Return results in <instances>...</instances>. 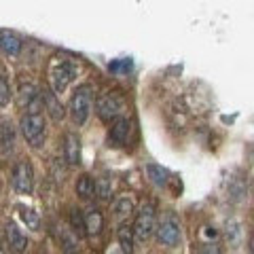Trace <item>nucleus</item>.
<instances>
[{"label": "nucleus", "instance_id": "obj_1", "mask_svg": "<svg viewBox=\"0 0 254 254\" xmlns=\"http://www.w3.org/2000/svg\"><path fill=\"white\" fill-rule=\"evenodd\" d=\"M78 74V64L70 58H53L51 66H49V81H51V89L55 95H60L66 91V87L76 78Z\"/></svg>", "mask_w": 254, "mask_h": 254}, {"label": "nucleus", "instance_id": "obj_2", "mask_svg": "<svg viewBox=\"0 0 254 254\" xmlns=\"http://www.w3.org/2000/svg\"><path fill=\"white\" fill-rule=\"evenodd\" d=\"M91 98H93V89L89 85H81L72 93V98H70V117H72L74 125H85L91 110Z\"/></svg>", "mask_w": 254, "mask_h": 254}, {"label": "nucleus", "instance_id": "obj_3", "mask_svg": "<svg viewBox=\"0 0 254 254\" xmlns=\"http://www.w3.org/2000/svg\"><path fill=\"white\" fill-rule=\"evenodd\" d=\"M21 133L26 142L30 146H43L45 144V136H47V123H45V117L43 115H30L26 113L21 119Z\"/></svg>", "mask_w": 254, "mask_h": 254}, {"label": "nucleus", "instance_id": "obj_4", "mask_svg": "<svg viewBox=\"0 0 254 254\" xmlns=\"http://www.w3.org/2000/svg\"><path fill=\"white\" fill-rule=\"evenodd\" d=\"M157 231V212L153 203H144L142 210L138 212L136 222H133V235L140 242L150 240V235Z\"/></svg>", "mask_w": 254, "mask_h": 254}, {"label": "nucleus", "instance_id": "obj_5", "mask_svg": "<svg viewBox=\"0 0 254 254\" xmlns=\"http://www.w3.org/2000/svg\"><path fill=\"white\" fill-rule=\"evenodd\" d=\"M95 110H98L102 121H110V119H117L125 110V100L119 91L102 93L98 102H95Z\"/></svg>", "mask_w": 254, "mask_h": 254}, {"label": "nucleus", "instance_id": "obj_6", "mask_svg": "<svg viewBox=\"0 0 254 254\" xmlns=\"http://www.w3.org/2000/svg\"><path fill=\"white\" fill-rule=\"evenodd\" d=\"M13 187L21 195H30L34 189V170L30 161H19L13 170Z\"/></svg>", "mask_w": 254, "mask_h": 254}, {"label": "nucleus", "instance_id": "obj_7", "mask_svg": "<svg viewBox=\"0 0 254 254\" xmlns=\"http://www.w3.org/2000/svg\"><path fill=\"white\" fill-rule=\"evenodd\" d=\"M157 237H159V242H161L163 246L174 248V246H178V242H180V227L170 218L163 220L161 225L157 227Z\"/></svg>", "mask_w": 254, "mask_h": 254}, {"label": "nucleus", "instance_id": "obj_8", "mask_svg": "<svg viewBox=\"0 0 254 254\" xmlns=\"http://www.w3.org/2000/svg\"><path fill=\"white\" fill-rule=\"evenodd\" d=\"M64 161L68 165L81 163V138L76 133H66L64 136Z\"/></svg>", "mask_w": 254, "mask_h": 254}, {"label": "nucleus", "instance_id": "obj_9", "mask_svg": "<svg viewBox=\"0 0 254 254\" xmlns=\"http://www.w3.org/2000/svg\"><path fill=\"white\" fill-rule=\"evenodd\" d=\"M129 131H131V121L129 119H117L115 125L110 127V133H108V142L113 146H121L129 138Z\"/></svg>", "mask_w": 254, "mask_h": 254}, {"label": "nucleus", "instance_id": "obj_10", "mask_svg": "<svg viewBox=\"0 0 254 254\" xmlns=\"http://www.w3.org/2000/svg\"><path fill=\"white\" fill-rule=\"evenodd\" d=\"M6 244H9V248L17 254L26 252V248H28L26 235L21 233V229L15 225V222H9V225H6Z\"/></svg>", "mask_w": 254, "mask_h": 254}, {"label": "nucleus", "instance_id": "obj_11", "mask_svg": "<svg viewBox=\"0 0 254 254\" xmlns=\"http://www.w3.org/2000/svg\"><path fill=\"white\" fill-rule=\"evenodd\" d=\"M41 98H43L45 108L49 110V115L55 119V121L64 119V106H62V102H60V95H55L53 89H43L41 91Z\"/></svg>", "mask_w": 254, "mask_h": 254}, {"label": "nucleus", "instance_id": "obj_12", "mask_svg": "<svg viewBox=\"0 0 254 254\" xmlns=\"http://www.w3.org/2000/svg\"><path fill=\"white\" fill-rule=\"evenodd\" d=\"M102 225H104V216L98 208H89L85 212V229L89 235H98L102 231Z\"/></svg>", "mask_w": 254, "mask_h": 254}, {"label": "nucleus", "instance_id": "obj_13", "mask_svg": "<svg viewBox=\"0 0 254 254\" xmlns=\"http://www.w3.org/2000/svg\"><path fill=\"white\" fill-rule=\"evenodd\" d=\"M0 49H2L6 55H11V58L19 55V51H21L19 36H15L13 32H2V34H0Z\"/></svg>", "mask_w": 254, "mask_h": 254}, {"label": "nucleus", "instance_id": "obj_14", "mask_svg": "<svg viewBox=\"0 0 254 254\" xmlns=\"http://www.w3.org/2000/svg\"><path fill=\"white\" fill-rule=\"evenodd\" d=\"M133 227L129 225H121L117 231V240H119V246H121V252L123 254H133Z\"/></svg>", "mask_w": 254, "mask_h": 254}, {"label": "nucleus", "instance_id": "obj_15", "mask_svg": "<svg viewBox=\"0 0 254 254\" xmlns=\"http://www.w3.org/2000/svg\"><path fill=\"white\" fill-rule=\"evenodd\" d=\"M113 212H115V216L119 220L129 218L131 212H133V201L129 199V197H119V199L115 201V205H113Z\"/></svg>", "mask_w": 254, "mask_h": 254}, {"label": "nucleus", "instance_id": "obj_16", "mask_svg": "<svg viewBox=\"0 0 254 254\" xmlns=\"http://www.w3.org/2000/svg\"><path fill=\"white\" fill-rule=\"evenodd\" d=\"M76 193L83 197V199H91V197L95 195V182L91 176H87V174H83L81 178L76 180Z\"/></svg>", "mask_w": 254, "mask_h": 254}, {"label": "nucleus", "instance_id": "obj_17", "mask_svg": "<svg viewBox=\"0 0 254 254\" xmlns=\"http://www.w3.org/2000/svg\"><path fill=\"white\" fill-rule=\"evenodd\" d=\"M19 216H21L23 225H26L28 229H32V231H41V216H38L36 210H32V208H21V210H19Z\"/></svg>", "mask_w": 254, "mask_h": 254}, {"label": "nucleus", "instance_id": "obj_18", "mask_svg": "<svg viewBox=\"0 0 254 254\" xmlns=\"http://www.w3.org/2000/svg\"><path fill=\"white\" fill-rule=\"evenodd\" d=\"M0 144H2V150H4V153H11V150H13L15 136H13V127H11V123H4L2 127H0Z\"/></svg>", "mask_w": 254, "mask_h": 254}, {"label": "nucleus", "instance_id": "obj_19", "mask_svg": "<svg viewBox=\"0 0 254 254\" xmlns=\"http://www.w3.org/2000/svg\"><path fill=\"white\" fill-rule=\"evenodd\" d=\"M146 172H148V178L153 180L157 187H165V185H168V172H165L163 168L150 163V165H146Z\"/></svg>", "mask_w": 254, "mask_h": 254}, {"label": "nucleus", "instance_id": "obj_20", "mask_svg": "<svg viewBox=\"0 0 254 254\" xmlns=\"http://www.w3.org/2000/svg\"><path fill=\"white\" fill-rule=\"evenodd\" d=\"M131 66H133V62L129 58H127V60H115V62L108 64V70L113 74H127L131 70Z\"/></svg>", "mask_w": 254, "mask_h": 254}, {"label": "nucleus", "instance_id": "obj_21", "mask_svg": "<svg viewBox=\"0 0 254 254\" xmlns=\"http://www.w3.org/2000/svg\"><path fill=\"white\" fill-rule=\"evenodd\" d=\"M70 222H72L74 231L78 235L87 233V229H85V214H81V210H72V212H70Z\"/></svg>", "mask_w": 254, "mask_h": 254}, {"label": "nucleus", "instance_id": "obj_22", "mask_svg": "<svg viewBox=\"0 0 254 254\" xmlns=\"http://www.w3.org/2000/svg\"><path fill=\"white\" fill-rule=\"evenodd\" d=\"M110 190H113V182H110L108 178H100L98 182H95V195H98L100 199H108Z\"/></svg>", "mask_w": 254, "mask_h": 254}, {"label": "nucleus", "instance_id": "obj_23", "mask_svg": "<svg viewBox=\"0 0 254 254\" xmlns=\"http://www.w3.org/2000/svg\"><path fill=\"white\" fill-rule=\"evenodd\" d=\"M240 235H242V231H240V222H235V220L227 222V240H229V244L237 246V244H240Z\"/></svg>", "mask_w": 254, "mask_h": 254}, {"label": "nucleus", "instance_id": "obj_24", "mask_svg": "<svg viewBox=\"0 0 254 254\" xmlns=\"http://www.w3.org/2000/svg\"><path fill=\"white\" fill-rule=\"evenodd\" d=\"M11 100V85L4 76H0V106H6Z\"/></svg>", "mask_w": 254, "mask_h": 254}, {"label": "nucleus", "instance_id": "obj_25", "mask_svg": "<svg viewBox=\"0 0 254 254\" xmlns=\"http://www.w3.org/2000/svg\"><path fill=\"white\" fill-rule=\"evenodd\" d=\"M197 254H220V248H218V244L208 242V244L199 246V252H197Z\"/></svg>", "mask_w": 254, "mask_h": 254}, {"label": "nucleus", "instance_id": "obj_26", "mask_svg": "<svg viewBox=\"0 0 254 254\" xmlns=\"http://www.w3.org/2000/svg\"><path fill=\"white\" fill-rule=\"evenodd\" d=\"M64 246H66V252H74L76 250V237H70L64 233Z\"/></svg>", "mask_w": 254, "mask_h": 254}, {"label": "nucleus", "instance_id": "obj_27", "mask_svg": "<svg viewBox=\"0 0 254 254\" xmlns=\"http://www.w3.org/2000/svg\"><path fill=\"white\" fill-rule=\"evenodd\" d=\"M250 252L254 254V233H252V237H250Z\"/></svg>", "mask_w": 254, "mask_h": 254}, {"label": "nucleus", "instance_id": "obj_28", "mask_svg": "<svg viewBox=\"0 0 254 254\" xmlns=\"http://www.w3.org/2000/svg\"><path fill=\"white\" fill-rule=\"evenodd\" d=\"M250 190H252V197H254V178H252V185H250Z\"/></svg>", "mask_w": 254, "mask_h": 254}, {"label": "nucleus", "instance_id": "obj_29", "mask_svg": "<svg viewBox=\"0 0 254 254\" xmlns=\"http://www.w3.org/2000/svg\"><path fill=\"white\" fill-rule=\"evenodd\" d=\"M110 254H123V252H110Z\"/></svg>", "mask_w": 254, "mask_h": 254}]
</instances>
